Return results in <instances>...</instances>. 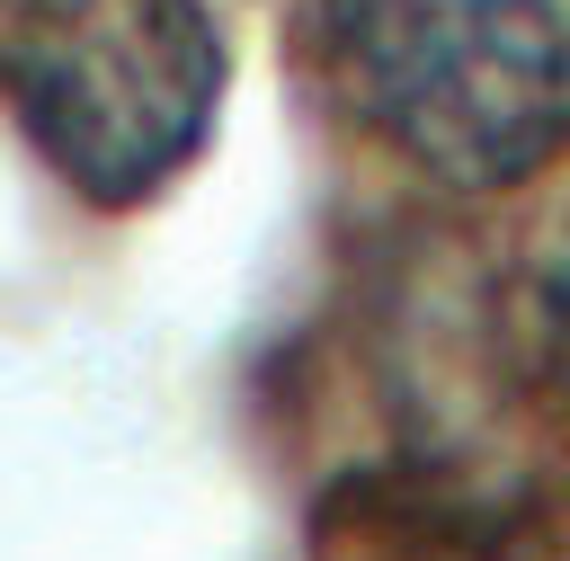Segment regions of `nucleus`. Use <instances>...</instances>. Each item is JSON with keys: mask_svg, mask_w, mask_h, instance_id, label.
Listing matches in <instances>:
<instances>
[{"mask_svg": "<svg viewBox=\"0 0 570 561\" xmlns=\"http://www.w3.org/2000/svg\"><path fill=\"white\" fill-rule=\"evenodd\" d=\"M312 27L347 116L436 187H525L570 134L552 0H312Z\"/></svg>", "mask_w": 570, "mask_h": 561, "instance_id": "1", "label": "nucleus"}, {"mask_svg": "<svg viewBox=\"0 0 570 561\" xmlns=\"http://www.w3.org/2000/svg\"><path fill=\"white\" fill-rule=\"evenodd\" d=\"M0 89L53 178L125 214L214 134L223 27L205 0H0Z\"/></svg>", "mask_w": 570, "mask_h": 561, "instance_id": "2", "label": "nucleus"}, {"mask_svg": "<svg viewBox=\"0 0 570 561\" xmlns=\"http://www.w3.org/2000/svg\"><path fill=\"white\" fill-rule=\"evenodd\" d=\"M534 303H543V347H552V374H561V392H570V214H561V232H552V249H543Z\"/></svg>", "mask_w": 570, "mask_h": 561, "instance_id": "3", "label": "nucleus"}]
</instances>
